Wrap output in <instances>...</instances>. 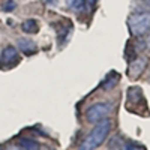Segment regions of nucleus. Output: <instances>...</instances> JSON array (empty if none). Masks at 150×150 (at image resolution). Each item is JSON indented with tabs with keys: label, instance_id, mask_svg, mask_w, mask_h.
Here are the masks:
<instances>
[{
	"label": "nucleus",
	"instance_id": "1",
	"mask_svg": "<svg viewBox=\"0 0 150 150\" xmlns=\"http://www.w3.org/2000/svg\"><path fill=\"white\" fill-rule=\"evenodd\" d=\"M110 129H111V122L108 119L105 120H101L95 125V128L92 129V132L86 137V140L81 143L80 149L78 150H95L96 147H99L110 134Z\"/></svg>",
	"mask_w": 150,
	"mask_h": 150
},
{
	"label": "nucleus",
	"instance_id": "2",
	"mask_svg": "<svg viewBox=\"0 0 150 150\" xmlns=\"http://www.w3.org/2000/svg\"><path fill=\"white\" fill-rule=\"evenodd\" d=\"M129 30L134 36H143L150 30V12H137L128 20Z\"/></svg>",
	"mask_w": 150,
	"mask_h": 150
},
{
	"label": "nucleus",
	"instance_id": "3",
	"mask_svg": "<svg viewBox=\"0 0 150 150\" xmlns=\"http://www.w3.org/2000/svg\"><path fill=\"white\" fill-rule=\"evenodd\" d=\"M112 110V105L108 102H99L93 104L89 110L86 111V119L89 123H98L101 120H105Z\"/></svg>",
	"mask_w": 150,
	"mask_h": 150
},
{
	"label": "nucleus",
	"instance_id": "4",
	"mask_svg": "<svg viewBox=\"0 0 150 150\" xmlns=\"http://www.w3.org/2000/svg\"><path fill=\"white\" fill-rule=\"evenodd\" d=\"M146 66H147V59L146 57H135L129 63V69H128L129 77L131 78H138L144 72Z\"/></svg>",
	"mask_w": 150,
	"mask_h": 150
},
{
	"label": "nucleus",
	"instance_id": "5",
	"mask_svg": "<svg viewBox=\"0 0 150 150\" xmlns=\"http://www.w3.org/2000/svg\"><path fill=\"white\" fill-rule=\"evenodd\" d=\"M17 44H18V48H20L26 56L35 54V53L38 51L36 44H35L33 41H30V39H24V38H20V39L17 41Z\"/></svg>",
	"mask_w": 150,
	"mask_h": 150
},
{
	"label": "nucleus",
	"instance_id": "6",
	"mask_svg": "<svg viewBox=\"0 0 150 150\" xmlns=\"http://www.w3.org/2000/svg\"><path fill=\"white\" fill-rule=\"evenodd\" d=\"M18 59V53L14 47H6L3 51H2V56H0V62L3 65H11Z\"/></svg>",
	"mask_w": 150,
	"mask_h": 150
},
{
	"label": "nucleus",
	"instance_id": "7",
	"mask_svg": "<svg viewBox=\"0 0 150 150\" xmlns=\"http://www.w3.org/2000/svg\"><path fill=\"white\" fill-rule=\"evenodd\" d=\"M23 30L26 33H38V30H39V26H38V21L33 20V18H29L26 20L23 24H21Z\"/></svg>",
	"mask_w": 150,
	"mask_h": 150
},
{
	"label": "nucleus",
	"instance_id": "8",
	"mask_svg": "<svg viewBox=\"0 0 150 150\" xmlns=\"http://www.w3.org/2000/svg\"><path fill=\"white\" fill-rule=\"evenodd\" d=\"M18 144H20V149H21V150H39V146H38V143L33 141V140H29V138L20 140Z\"/></svg>",
	"mask_w": 150,
	"mask_h": 150
},
{
	"label": "nucleus",
	"instance_id": "9",
	"mask_svg": "<svg viewBox=\"0 0 150 150\" xmlns=\"http://www.w3.org/2000/svg\"><path fill=\"white\" fill-rule=\"evenodd\" d=\"M84 5H86L84 0H66V6H68L71 11H74V12L83 11Z\"/></svg>",
	"mask_w": 150,
	"mask_h": 150
},
{
	"label": "nucleus",
	"instance_id": "10",
	"mask_svg": "<svg viewBox=\"0 0 150 150\" xmlns=\"http://www.w3.org/2000/svg\"><path fill=\"white\" fill-rule=\"evenodd\" d=\"M15 6H17V3L14 2V0H6L5 5H3V9L9 12V11H14V9H15Z\"/></svg>",
	"mask_w": 150,
	"mask_h": 150
},
{
	"label": "nucleus",
	"instance_id": "11",
	"mask_svg": "<svg viewBox=\"0 0 150 150\" xmlns=\"http://www.w3.org/2000/svg\"><path fill=\"white\" fill-rule=\"evenodd\" d=\"M123 150H143V149L138 147V146H135V144H125Z\"/></svg>",
	"mask_w": 150,
	"mask_h": 150
},
{
	"label": "nucleus",
	"instance_id": "12",
	"mask_svg": "<svg viewBox=\"0 0 150 150\" xmlns=\"http://www.w3.org/2000/svg\"><path fill=\"white\" fill-rule=\"evenodd\" d=\"M95 2H96V0H87V6H89L90 9L95 6Z\"/></svg>",
	"mask_w": 150,
	"mask_h": 150
},
{
	"label": "nucleus",
	"instance_id": "13",
	"mask_svg": "<svg viewBox=\"0 0 150 150\" xmlns=\"http://www.w3.org/2000/svg\"><path fill=\"white\" fill-rule=\"evenodd\" d=\"M146 47L150 50V33L147 35V38H146Z\"/></svg>",
	"mask_w": 150,
	"mask_h": 150
},
{
	"label": "nucleus",
	"instance_id": "14",
	"mask_svg": "<svg viewBox=\"0 0 150 150\" xmlns=\"http://www.w3.org/2000/svg\"><path fill=\"white\" fill-rule=\"evenodd\" d=\"M144 2H146V3H147V5L150 6V0H144Z\"/></svg>",
	"mask_w": 150,
	"mask_h": 150
},
{
	"label": "nucleus",
	"instance_id": "15",
	"mask_svg": "<svg viewBox=\"0 0 150 150\" xmlns=\"http://www.w3.org/2000/svg\"><path fill=\"white\" fill-rule=\"evenodd\" d=\"M0 150H5V149H3V147H0Z\"/></svg>",
	"mask_w": 150,
	"mask_h": 150
},
{
	"label": "nucleus",
	"instance_id": "16",
	"mask_svg": "<svg viewBox=\"0 0 150 150\" xmlns=\"http://www.w3.org/2000/svg\"><path fill=\"white\" fill-rule=\"evenodd\" d=\"M44 150H50V149H44Z\"/></svg>",
	"mask_w": 150,
	"mask_h": 150
}]
</instances>
